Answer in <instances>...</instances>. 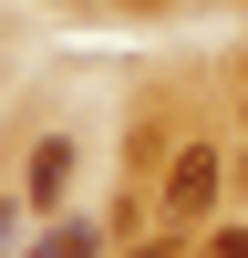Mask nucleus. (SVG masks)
<instances>
[{
	"mask_svg": "<svg viewBox=\"0 0 248 258\" xmlns=\"http://www.w3.org/2000/svg\"><path fill=\"white\" fill-rule=\"evenodd\" d=\"M207 207H217V155H207V145H186V155L165 165V217H176V227H197Z\"/></svg>",
	"mask_w": 248,
	"mask_h": 258,
	"instance_id": "obj_1",
	"label": "nucleus"
},
{
	"mask_svg": "<svg viewBox=\"0 0 248 258\" xmlns=\"http://www.w3.org/2000/svg\"><path fill=\"white\" fill-rule=\"evenodd\" d=\"M62 186H73V145H41V155H31V197H41V207H52V197H62Z\"/></svg>",
	"mask_w": 248,
	"mask_h": 258,
	"instance_id": "obj_2",
	"label": "nucleus"
},
{
	"mask_svg": "<svg viewBox=\"0 0 248 258\" xmlns=\"http://www.w3.org/2000/svg\"><path fill=\"white\" fill-rule=\"evenodd\" d=\"M31 258H93V227H52V238H41Z\"/></svg>",
	"mask_w": 248,
	"mask_h": 258,
	"instance_id": "obj_3",
	"label": "nucleus"
},
{
	"mask_svg": "<svg viewBox=\"0 0 248 258\" xmlns=\"http://www.w3.org/2000/svg\"><path fill=\"white\" fill-rule=\"evenodd\" d=\"M197 258H248V227H217V238H207Z\"/></svg>",
	"mask_w": 248,
	"mask_h": 258,
	"instance_id": "obj_4",
	"label": "nucleus"
},
{
	"mask_svg": "<svg viewBox=\"0 0 248 258\" xmlns=\"http://www.w3.org/2000/svg\"><path fill=\"white\" fill-rule=\"evenodd\" d=\"M135 258H176V248H135Z\"/></svg>",
	"mask_w": 248,
	"mask_h": 258,
	"instance_id": "obj_5",
	"label": "nucleus"
}]
</instances>
